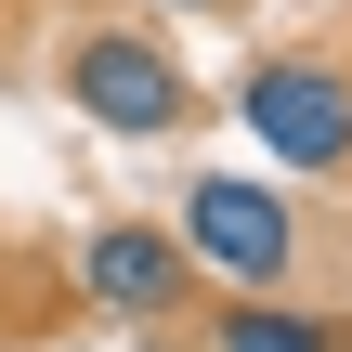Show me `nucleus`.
<instances>
[{
    "label": "nucleus",
    "instance_id": "nucleus-2",
    "mask_svg": "<svg viewBox=\"0 0 352 352\" xmlns=\"http://www.w3.org/2000/svg\"><path fill=\"white\" fill-rule=\"evenodd\" d=\"M235 118L261 131L274 170H352V52L327 39H287L235 78Z\"/></svg>",
    "mask_w": 352,
    "mask_h": 352
},
{
    "label": "nucleus",
    "instance_id": "nucleus-1",
    "mask_svg": "<svg viewBox=\"0 0 352 352\" xmlns=\"http://www.w3.org/2000/svg\"><path fill=\"white\" fill-rule=\"evenodd\" d=\"M65 104H78L91 131H118V144L196 131V78H183V52H170L157 26H78V39H65Z\"/></svg>",
    "mask_w": 352,
    "mask_h": 352
},
{
    "label": "nucleus",
    "instance_id": "nucleus-4",
    "mask_svg": "<svg viewBox=\"0 0 352 352\" xmlns=\"http://www.w3.org/2000/svg\"><path fill=\"white\" fill-rule=\"evenodd\" d=\"M78 300H104V314H131V327H170V314L209 300V274H196L183 222H91V235H78Z\"/></svg>",
    "mask_w": 352,
    "mask_h": 352
},
{
    "label": "nucleus",
    "instance_id": "nucleus-3",
    "mask_svg": "<svg viewBox=\"0 0 352 352\" xmlns=\"http://www.w3.org/2000/svg\"><path fill=\"white\" fill-rule=\"evenodd\" d=\"M183 248H196L209 287H287L300 274V209L274 183H248V170H209L183 196Z\"/></svg>",
    "mask_w": 352,
    "mask_h": 352
},
{
    "label": "nucleus",
    "instance_id": "nucleus-6",
    "mask_svg": "<svg viewBox=\"0 0 352 352\" xmlns=\"http://www.w3.org/2000/svg\"><path fill=\"white\" fill-rule=\"evenodd\" d=\"M170 13H222V0H170Z\"/></svg>",
    "mask_w": 352,
    "mask_h": 352
},
{
    "label": "nucleus",
    "instance_id": "nucleus-5",
    "mask_svg": "<svg viewBox=\"0 0 352 352\" xmlns=\"http://www.w3.org/2000/svg\"><path fill=\"white\" fill-rule=\"evenodd\" d=\"M209 352H352V327L300 314L287 287H222V314H209Z\"/></svg>",
    "mask_w": 352,
    "mask_h": 352
}]
</instances>
